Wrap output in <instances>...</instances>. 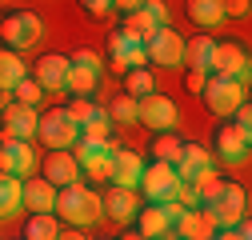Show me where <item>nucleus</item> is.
<instances>
[{"mask_svg":"<svg viewBox=\"0 0 252 240\" xmlns=\"http://www.w3.org/2000/svg\"><path fill=\"white\" fill-rule=\"evenodd\" d=\"M200 208L220 224V228H232L248 216V192L236 184V180H224V176H204L200 180Z\"/></svg>","mask_w":252,"mask_h":240,"instance_id":"obj_1","label":"nucleus"},{"mask_svg":"<svg viewBox=\"0 0 252 240\" xmlns=\"http://www.w3.org/2000/svg\"><path fill=\"white\" fill-rule=\"evenodd\" d=\"M52 216L68 220V228H88L104 216V200H100V192H92L84 184H68V188H56Z\"/></svg>","mask_w":252,"mask_h":240,"instance_id":"obj_2","label":"nucleus"},{"mask_svg":"<svg viewBox=\"0 0 252 240\" xmlns=\"http://www.w3.org/2000/svg\"><path fill=\"white\" fill-rule=\"evenodd\" d=\"M44 36V16L40 12H8V16H0V48H8V52H24V48H32L36 40Z\"/></svg>","mask_w":252,"mask_h":240,"instance_id":"obj_3","label":"nucleus"},{"mask_svg":"<svg viewBox=\"0 0 252 240\" xmlns=\"http://www.w3.org/2000/svg\"><path fill=\"white\" fill-rule=\"evenodd\" d=\"M36 136H40V144L48 148V152H68V148L76 144V136H80V124L72 120L68 108H48L36 120Z\"/></svg>","mask_w":252,"mask_h":240,"instance_id":"obj_4","label":"nucleus"},{"mask_svg":"<svg viewBox=\"0 0 252 240\" xmlns=\"http://www.w3.org/2000/svg\"><path fill=\"white\" fill-rule=\"evenodd\" d=\"M200 96H204V104H208L212 116L228 120V116L248 100V84H240V80H232V76H212V72H208V84H204Z\"/></svg>","mask_w":252,"mask_h":240,"instance_id":"obj_5","label":"nucleus"},{"mask_svg":"<svg viewBox=\"0 0 252 240\" xmlns=\"http://www.w3.org/2000/svg\"><path fill=\"white\" fill-rule=\"evenodd\" d=\"M136 124H148L152 132H176L180 124V108L172 96H160V92H148L136 100Z\"/></svg>","mask_w":252,"mask_h":240,"instance_id":"obj_6","label":"nucleus"},{"mask_svg":"<svg viewBox=\"0 0 252 240\" xmlns=\"http://www.w3.org/2000/svg\"><path fill=\"white\" fill-rule=\"evenodd\" d=\"M136 188L148 196V204H168V200H176L180 176H176V168H172V164H164V160H152V164H144V172H140V184H136Z\"/></svg>","mask_w":252,"mask_h":240,"instance_id":"obj_7","label":"nucleus"},{"mask_svg":"<svg viewBox=\"0 0 252 240\" xmlns=\"http://www.w3.org/2000/svg\"><path fill=\"white\" fill-rule=\"evenodd\" d=\"M176 216H180V204L168 200V204H148L136 212V232L144 240H172L176 236Z\"/></svg>","mask_w":252,"mask_h":240,"instance_id":"obj_8","label":"nucleus"},{"mask_svg":"<svg viewBox=\"0 0 252 240\" xmlns=\"http://www.w3.org/2000/svg\"><path fill=\"white\" fill-rule=\"evenodd\" d=\"M112 140H84V136H76V144L68 148V152L76 156V164H80V172H88V176H96V180H108V168H112Z\"/></svg>","mask_w":252,"mask_h":240,"instance_id":"obj_9","label":"nucleus"},{"mask_svg":"<svg viewBox=\"0 0 252 240\" xmlns=\"http://www.w3.org/2000/svg\"><path fill=\"white\" fill-rule=\"evenodd\" d=\"M144 52H148L152 64H160V68H180L184 64V36L176 28H156L144 40Z\"/></svg>","mask_w":252,"mask_h":240,"instance_id":"obj_10","label":"nucleus"},{"mask_svg":"<svg viewBox=\"0 0 252 240\" xmlns=\"http://www.w3.org/2000/svg\"><path fill=\"white\" fill-rule=\"evenodd\" d=\"M208 72H212V76H232V80L248 84V52H244V44H236V40H224V44H220V40H216Z\"/></svg>","mask_w":252,"mask_h":240,"instance_id":"obj_11","label":"nucleus"},{"mask_svg":"<svg viewBox=\"0 0 252 240\" xmlns=\"http://www.w3.org/2000/svg\"><path fill=\"white\" fill-rule=\"evenodd\" d=\"M36 168V152L28 140H4L0 136V176L28 180V172Z\"/></svg>","mask_w":252,"mask_h":240,"instance_id":"obj_12","label":"nucleus"},{"mask_svg":"<svg viewBox=\"0 0 252 240\" xmlns=\"http://www.w3.org/2000/svg\"><path fill=\"white\" fill-rule=\"evenodd\" d=\"M144 172V156L132 148H112V168H108V184L116 188H136Z\"/></svg>","mask_w":252,"mask_h":240,"instance_id":"obj_13","label":"nucleus"},{"mask_svg":"<svg viewBox=\"0 0 252 240\" xmlns=\"http://www.w3.org/2000/svg\"><path fill=\"white\" fill-rule=\"evenodd\" d=\"M68 68H72V60L64 52H48L36 60V84L44 88V92H64V80H68Z\"/></svg>","mask_w":252,"mask_h":240,"instance_id":"obj_14","label":"nucleus"},{"mask_svg":"<svg viewBox=\"0 0 252 240\" xmlns=\"http://www.w3.org/2000/svg\"><path fill=\"white\" fill-rule=\"evenodd\" d=\"M180 180H192V184H200L204 176H212V156L204 144H184L180 148V160L172 164Z\"/></svg>","mask_w":252,"mask_h":240,"instance_id":"obj_15","label":"nucleus"},{"mask_svg":"<svg viewBox=\"0 0 252 240\" xmlns=\"http://www.w3.org/2000/svg\"><path fill=\"white\" fill-rule=\"evenodd\" d=\"M100 200H104V216L116 220V224H132L136 212H140V196H136V188H116V184H112Z\"/></svg>","mask_w":252,"mask_h":240,"instance_id":"obj_16","label":"nucleus"},{"mask_svg":"<svg viewBox=\"0 0 252 240\" xmlns=\"http://www.w3.org/2000/svg\"><path fill=\"white\" fill-rule=\"evenodd\" d=\"M216 228L220 224L204 212V208H180V216H176V236H184V240H212Z\"/></svg>","mask_w":252,"mask_h":240,"instance_id":"obj_17","label":"nucleus"},{"mask_svg":"<svg viewBox=\"0 0 252 240\" xmlns=\"http://www.w3.org/2000/svg\"><path fill=\"white\" fill-rule=\"evenodd\" d=\"M108 48H112V60H116L124 72H128V68H148L144 40H136V36H128V32H112Z\"/></svg>","mask_w":252,"mask_h":240,"instance_id":"obj_18","label":"nucleus"},{"mask_svg":"<svg viewBox=\"0 0 252 240\" xmlns=\"http://www.w3.org/2000/svg\"><path fill=\"white\" fill-rule=\"evenodd\" d=\"M44 180L52 188H68V184H80V164L72 152H48L44 156Z\"/></svg>","mask_w":252,"mask_h":240,"instance_id":"obj_19","label":"nucleus"},{"mask_svg":"<svg viewBox=\"0 0 252 240\" xmlns=\"http://www.w3.org/2000/svg\"><path fill=\"white\" fill-rule=\"evenodd\" d=\"M36 108L28 104H4V140H32L36 136Z\"/></svg>","mask_w":252,"mask_h":240,"instance_id":"obj_20","label":"nucleus"},{"mask_svg":"<svg viewBox=\"0 0 252 240\" xmlns=\"http://www.w3.org/2000/svg\"><path fill=\"white\" fill-rule=\"evenodd\" d=\"M248 144H252L248 132H240L236 124H224V128L216 132V156L224 160V164H244L248 160Z\"/></svg>","mask_w":252,"mask_h":240,"instance_id":"obj_21","label":"nucleus"},{"mask_svg":"<svg viewBox=\"0 0 252 240\" xmlns=\"http://www.w3.org/2000/svg\"><path fill=\"white\" fill-rule=\"evenodd\" d=\"M20 204L28 208V212H52L56 208V188L48 184V180H24V192H20Z\"/></svg>","mask_w":252,"mask_h":240,"instance_id":"obj_22","label":"nucleus"},{"mask_svg":"<svg viewBox=\"0 0 252 240\" xmlns=\"http://www.w3.org/2000/svg\"><path fill=\"white\" fill-rule=\"evenodd\" d=\"M188 20H192L200 32L224 24V0H188Z\"/></svg>","mask_w":252,"mask_h":240,"instance_id":"obj_23","label":"nucleus"},{"mask_svg":"<svg viewBox=\"0 0 252 240\" xmlns=\"http://www.w3.org/2000/svg\"><path fill=\"white\" fill-rule=\"evenodd\" d=\"M100 80H104V68H96V64H72V68H68V80H64V92H72V96H92Z\"/></svg>","mask_w":252,"mask_h":240,"instance_id":"obj_24","label":"nucleus"},{"mask_svg":"<svg viewBox=\"0 0 252 240\" xmlns=\"http://www.w3.org/2000/svg\"><path fill=\"white\" fill-rule=\"evenodd\" d=\"M212 48H216V40H212L208 32H196L192 40H184V64L208 72V64H212Z\"/></svg>","mask_w":252,"mask_h":240,"instance_id":"obj_25","label":"nucleus"},{"mask_svg":"<svg viewBox=\"0 0 252 240\" xmlns=\"http://www.w3.org/2000/svg\"><path fill=\"white\" fill-rule=\"evenodd\" d=\"M20 192H24V180H16V176H0V220H8V216H16L20 212Z\"/></svg>","mask_w":252,"mask_h":240,"instance_id":"obj_26","label":"nucleus"},{"mask_svg":"<svg viewBox=\"0 0 252 240\" xmlns=\"http://www.w3.org/2000/svg\"><path fill=\"white\" fill-rule=\"evenodd\" d=\"M24 76H28L24 60H20L16 52H8V48H0V88H4V92H12Z\"/></svg>","mask_w":252,"mask_h":240,"instance_id":"obj_27","label":"nucleus"},{"mask_svg":"<svg viewBox=\"0 0 252 240\" xmlns=\"http://www.w3.org/2000/svg\"><path fill=\"white\" fill-rule=\"evenodd\" d=\"M60 236V224L52 212H32L24 224V240H56Z\"/></svg>","mask_w":252,"mask_h":240,"instance_id":"obj_28","label":"nucleus"},{"mask_svg":"<svg viewBox=\"0 0 252 240\" xmlns=\"http://www.w3.org/2000/svg\"><path fill=\"white\" fill-rule=\"evenodd\" d=\"M180 148H184V140H180L176 132H156V140H152L156 160H164V164H176V160H180Z\"/></svg>","mask_w":252,"mask_h":240,"instance_id":"obj_29","label":"nucleus"},{"mask_svg":"<svg viewBox=\"0 0 252 240\" xmlns=\"http://www.w3.org/2000/svg\"><path fill=\"white\" fill-rule=\"evenodd\" d=\"M124 88H128V92H124V96H132V100H140V96H148L152 92V72L148 68H128V72H124Z\"/></svg>","mask_w":252,"mask_h":240,"instance_id":"obj_30","label":"nucleus"},{"mask_svg":"<svg viewBox=\"0 0 252 240\" xmlns=\"http://www.w3.org/2000/svg\"><path fill=\"white\" fill-rule=\"evenodd\" d=\"M120 32H128V36H136V40H148V36L156 32V24H152V16H148L144 8H136V12L124 16V28H120Z\"/></svg>","mask_w":252,"mask_h":240,"instance_id":"obj_31","label":"nucleus"},{"mask_svg":"<svg viewBox=\"0 0 252 240\" xmlns=\"http://www.w3.org/2000/svg\"><path fill=\"white\" fill-rule=\"evenodd\" d=\"M108 128H112L108 112L96 108V112H92V120H84V124H80V136H84V140H108Z\"/></svg>","mask_w":252,"mask_h":240,"instance_id":"obj_32","label":"nucleus"},{"mask_svg":"<svg viewBox=\"0 0 252 240\" xmlns=\"http://www.w3.org/2000/svg\"><path fill=\"white\" fill-rule=\"evenodd\" d=\"M104 112H108L112 124H136V100H132V96H116Z\"/></svg>","mask_w":252,"mask_h":240,"instance_id":"obj_33","label":"nucleus"},{"mask_svg":"<svg viewBox=\"0 0 252 240\" xmlns=\"http://www.w3.org/2000/svg\"><path fill=\"white\" fill-rule=\"evenodd\" d=\"M12 92H16V104H28V108H36V104L44 100V88H40L32 76H24V80L12 88Z\"/></svg>","mask_w":252,"mask_h":240,"instance_id":"obj_34","label":"nucleus"},{"mask_svg":"<svg viewBox=\"0 0 252 240\" xmlns=\"http://www.w3.org/2000/svg\"><path fill=\"white\" fill-rule=\"evenodd\" d=\"M144 12L152 16L156 28H168L172 24V12H168V4H160V0H144Z\"/></svg>","mask_w":252,"mask_h":240,"instance_id":"obj_35","label":"nucleus"},{"mask_svg":"<svg viewBox=\"0 0 252 240\" xmlns=\"http://www.w3.org/2000/svg\"><path fill=\"white\" fill-rule=\"evenodd\" d=\"M68 112H72V120H76V124H84V120H92V112H96V104H92L88 96H76V100L68 104Z\"/></svg>","mask_w":252,"mask_h":240,"instance_id":"obj_36","label":"nucleus"},{"mask_svg":"<svg viewBox=\"0 0 252 240\" xmlns=\"http://www.w3.org/2000/svg\"><path fill=\"white\" fill-rule=\"evenodd\" d=\"M212 240H252V236H248V216H244L240 224H232V228H216Z\"/></svg>","mask_w":252,"mask_h":240,"instance_id":"obj_37","label":"nucleus"},{"mask_svg":"<svg viewBox=\"0 0 252 240\" xmlns=\"http://www.w3.org/2000/svg\"><path fill=\"white\" fill-rule=\"evenodd\" d=\"M204 84H208V72H204V68H188V80H184L188 92L200 96V92H204Z\"/></svg>","mask_w":252,"mask_h":240,"instance_id":"obj_38","label":"nucleus"},{"mask_svg":"<svg viewBox=\"0 0 252 240\" xmlns=\"http://www.w3.org/2000/svg\"><path fill=\"white\" fill-rule=\"evenodd\" d=\"M84 4V12H92V16H108L112 12V0H80Z\"/></svg>","mask_w":252,"mask_h":240,"instance_id":"obj_39","label":"nucleus"},{"mask_svg":"<svg viewBox=\"0 0 252 240\" xmlns=\"http://www.w3.org/2000/svg\"><path fill=\"white\" fill-rule=\"evenodd\" d=\"M72 64H96V68H104V64H100V56H96V52H88V48L72 52Z\"/></svg>","mask_w":252,"mask_h":240,"instance_id":"obj_40","label":"nucleus"},{"mask_svg":"<svg viewBox=\"0 0 252 240\" xmlns=\"http://www.w3.org/2000/svg\"><path fill=\"white\" fill-rule=\"evenodd\" d=\"M224 16H248V0H224Z\"/></svg>","mask_w":252,"mask_h":240,"instance_id":"obj_41","label":"nucleus"},{"mask_svg":"<svg viewBox=\"0 0 252 240\" xmlns=\"http://www.w3.org/2000/svg\"><path fill=\"white\" fill-rule=\"evenodd\" d=\"M112 8H120L124 16H128V12H136V8H144V0H112Z\"/></svg>","mask_w":252,"mask_h":240,"instance_id":"obj_42","label":"nucleus"},{"mask_svg":"<svg viewBox=\"0 0 252 240\" xmlns=\"http://www.w3.org/2000/svg\"><path fill=\"white\" fill-rule=\"evenodd\" d=\"M56 240H84V228H68V232L60 228V236H56Z\"/></svg>","mask_w":252,"mask_h":240,"instance_id":"obj_43","label":"nucleus"},{"mask_svg":"<svg viewBox=\"0 0 252 240\" xmlns=\"http://www.w3.org/2000/svg\"><path fill=\"white\" fill-rule=\"evenodd\" d=\"M120 240H144V236H140V232H132V228H128V232H124V236H120Z\"/></svg>","mask_w":252,"mask_h":240,"instance_id":"obj_44","label":"nucleus"},{"mask_svg":"<svg viewBox=\"0 0 252 240\" xmlns=\"http://www.w3.org/2000/svg\"><path fill=\"white\" fill-rule=\"evenodd\" d=\"M16 240H24V236H16Z\"/></svg>","mask_w":252,"mask_h":240,"instance_id":"obj_45","label":"nucleus"},{"mask_svg":"<svg viewBox=\"0 0 252 240\" xmlns=\"http://www.w3.org/2000/svg\"><path fill=\"white\" fill-rule=\"evenodd\" d=\"M176 240H184V236H176Z\"/></svg>","mask_w":252,"mask_h":240,"instance_id":"obj_46","label":"nucleus"},{"mask_svg":"<svg viewBox=\"0 0 252 240\" xmlns=\"http://www.w3.org/2000/svg\"><path fill=\"white\" fill-rule=\"evenodd\" d=\"M100 240H108V236H100Z\"/></svg>","mask_w":252,"mask_h":240,"instance_id":"obj_47","label":"nucleus"}]
</instances>
